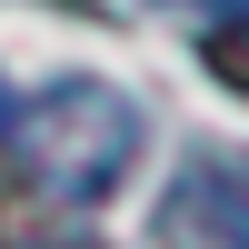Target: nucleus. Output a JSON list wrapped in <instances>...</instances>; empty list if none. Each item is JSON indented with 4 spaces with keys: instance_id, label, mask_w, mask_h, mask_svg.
<instances>
[{
    "instance_id": "1",
    "label": "nucleus",
    "mask_w": 249,
    "mask_h": 249,
    "mask_svg": "<svg viewBox=\"0 0 249 249\" xmlns=\"http://www.w3.org/2000/svg\"><path fill=\"white\" fill-rule=\"evenodd\" d=\"M10 150H20V170H30V190L90 210V199H110L120 179H130V160H140V100L110 90V80H50V90L10 100Z\"/></svg>"
},
{
    "instance_id": "2",
    "label": "nucleus",
    "mask_w": 249,
    "mask_h": 249,
    "mask_svg": "<svg viewBox=\"0 0 249 249\" xmlns=\"http://www.w3.org/2000/svg\"><path fill=\"white\" fill-rule=\"evenodd\" d=\"M160 239H170V249H249V160L199 150L190 170L170 179Z\"/></svg>"
},
{
    "instance_id": "3",
    "label": "nucleus",
    "mask_w": 249,
    "mask_h": 249,
    "mask_svg": "<svg viewBox=\"0 0 249 249\" xmlns=\"http://www.w3.org/2000/svg\"><path fill=\"white\" fill-rule=\"evenodd\" d=\"M199 60H210V70L249 100V0H219V10H210V30H199Z\"/></svg>"
},
{
    "instance_id": "4",
    "label": "nucleus",
    "mask_w": 249,
    "mask_h": 249,
    "mask_svg": "<svg viewBox=\"0 0 249 249\" xmlns=\"http://www.w3.org/2000/svg\"><path fill=\"white\" fill-rule=\"evenodd\" d=\"M60 10H70V0H60Z\"/></svg>"
}]
</instances>
